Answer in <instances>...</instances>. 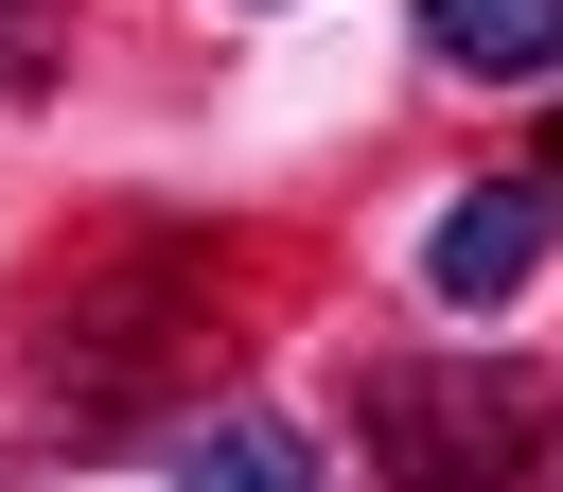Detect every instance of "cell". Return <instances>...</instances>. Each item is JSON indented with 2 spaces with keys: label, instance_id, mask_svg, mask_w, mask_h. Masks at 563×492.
Here are the masks:
<instances>
[{
  "label": "cell",
  "instance_id": "2",
  "mask_svg": "<svg viewBox=\"0 0 563 492\" xmlns=\"http://www.w3.org/2000/svg\"><path fill=\"white\" fill-rule=\"evenodd\" d=\"M545 246H563V193H545V176H475V193H440V228H422V299H440L457 334H493V316L545 281Z\"/></svg>",
  "mask_w": 563,
  "mask_h": 492
},
{
  "label": "cell",
  "instance_id": "5",
  "mask_svg": "<svg viewBox=\"0 0 563 492\" xmlns=\"http://www.w3.org/2000/svg\"><path fill=\"white\" fill-rule=\"evenodd\" d=\"M528 158H545V193H563V105H545V141H528Z\"/></svg>",
  "mask_w": 563,
  "mask_h": 492
},
{
  "label": "cell",
  "instance_id": "4",
  "mask_svg": "<svg viewBox=\"0 0 563 492\" xmlns=\"http://www.w3.org/2000/svg\"><path fill=\"white\" fill-rule=\"evenodd\" d=\"M176 492H317V439L264 422V404H246V422H194V439H176Z\"/></svg>",
  "mask_w": 563,
  "mask_h": 492
},
{
  "label": "cell",
  "instance_id": "1",
  "mask_svg": "<svg viewBox=\"0 0 563 492\" xmlns=\"http://www.w3.org/2000/svg\"><path fill=\"white\" fill-rule=\"evenodd\" d=\"M352 422H369L387 492H528L545 474V369H510V351H387L352 387Z\"/></svg>",
  "mask_w": 563,
  "mask_h": 492
},
{
  "label": "cell",
  "instance_id": "3",
  "mask_svg": "<svg viewBox=\"0 0 563 492\" xmlns=\"http://www.w3.org/2000/svg\"><path fill=\"white\" fill-rule=\"evenodd\" d=\"M422 53L475 88H545L563 70V0H422Z\"/></svg>",
  "mask_w": 563,
  "mask_h": 492
}]
</instances>
